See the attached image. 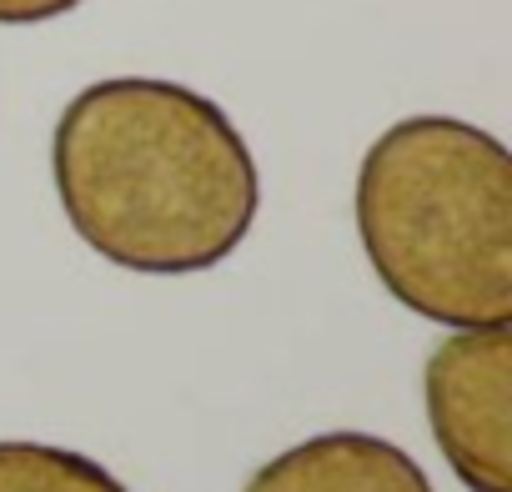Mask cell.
<instances>
[{"instance_id": "1", "label": "cell", "mask_w": 512, "mask_h": 492, "mask_svg": "<svg viewBox=\"0 0 512 492\" xmlns=\"http://www.w3.org/2000/svg\"><path fill=\"white\" fill-rule=\"evenodd\" d=\"M51 181L71 231L136 277L221 267L262 211V171L236 121L161 76L76 91L51 136Z\"/></svg>"}, {"instance_id": "2", "label": "cell", "mask_w": 512, "mask_h": 492, "mask_svg": "<svg viewBox=\"0 0 512 492\" xmlns=\"http://www.w3.org/2000/svg\"><path fill=\"white\" fill-rule=\"evenodd\" d=\"M352 211L392 302L452 332L512 322V156L492 131L457 116L387 126Z\"/></svg>"}, {"instance_id": "3", "label": "cell", "mask_w": 512, "mask_h": 492, "mask_svg": "<svg viewBox=\"0 0 512 492\" xmlns=\"http://www.w3.org/2000/svg\"><path fill=\"white\" fill-rule=\"evenodd\" d=\"M437 452L467 492H512V322L447 332L422 372Z\"/></svg>"}, {"instance_id": "4", "label": "cell", "mask_w": 512, "mask_h": 492, "mask_svg": "<svg viewBox=\"0 0 512 492\" xmlns=\"http://www.w3.org/2000/svg\"><path fill=\"white\" fill-rule=\"evenodd\" d=\"M241 492H437L422 462L377 432H317L262 462Z\"/></svg>"}, {"instance_id": "5", "label": "cell", "mask_w": 512, "mask_h": 492, "mask_svg": "<svg viewBox=\"0 0 512 492\" xmlns=\"http://www.w3.org/2000/svg\"><path fill=\"white\" fill-rule=\"evenodd\" d=\"M0 492H131L111 467L56 442H0Z\"/></svg>"}, {"instance_id": "6", "label": "cell", "mask_w": 512, "mask_h": 492, "mask_svg": "<svg viewBox=\"0 0 512 492\" xmlns=\"http://www.w3.org/2000/svg\"><path fill=\"white\" fill-rule=\"evenodd\" d=\"M86 0H0V26H46L71 16Z\"/></svg>"}]
</instances>
